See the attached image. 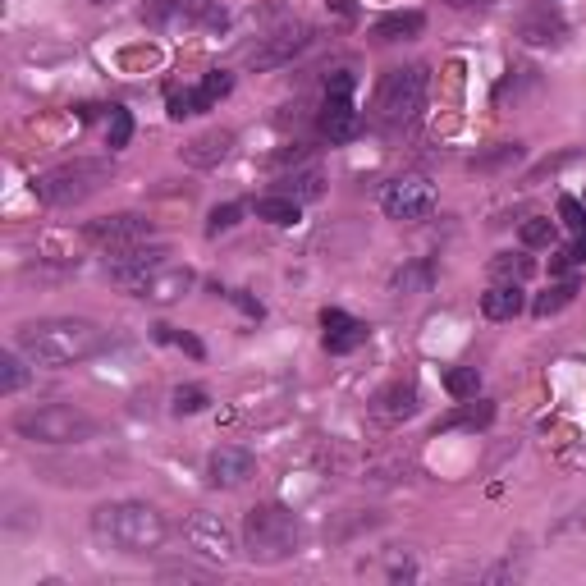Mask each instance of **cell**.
Returning <instances> with one entry per match:
<instances>
[{
    "label": "cell",
    "instance_id": "cell-43",
    "mask_svg": "<svg viewBox=\"0 0 586 586\" xmlns=\"http://www.w3.org/2000/svg\"><path fill=\"white\" fill-rule=\"evenodd\" d=\"M449 10H472V5H495V0H445Z\"/></svg>",
    "mask_w": 586,
    "mask_h": 586
},
{
    "label": "cell",
    "instance_id": "cell-16",
    "mask_svg": "<svg viewBox=\"0 0 586 586\" xmlns=\"http://www.w3.org/2000/svg\"><path fill=\"white\" fill-rule=\"evenodd\" d=\"M193 284H197V275L188 271V266H161L152 280L142 284V298H147V303L170 307V303H179V298H184Z\"/></svg>",
    "mask_w": 586,
    "mask_h": 586
},
{
    "label": "cell",
    "instance_id": "cell-27",
    "mask_svg": "<svg viewBox=\"0 0 586 586\" xmlns=\"http://www.w3.org/2000/svg\"><path fill=\"white\" fill-rule=\"evenodd\" d=\"M133 138V115L124 106H110V124H106V147L110 152H124Z\"/></svg>",
    "mask_w": 586,
    "mask_h": 586
},
{
    "label": "cell",
    "instance_id": "cell-8",
    "mask_svg": "<svg viewBox=\"0 0 586 586\" xmlns=\"http://www.w3.org/2000/svg\"><path fill=\"white\" fill-rule=\"evenodd\" d=\"M380 211H385L390 220H403V225L426 220L435 211L431 179H422V174H399V179H390L385 193H380Z\"/></svg>",
    "mask_w": 586,
    "mask_h": 586
},
{
    "label": "cell",
    "instance_id": "cell-17",
    "mask_svg": "<svg viewBox=\"0 0 586 586\" xmlns=\"http://www.w3.org/2000/svg\"><path fill=\"white\" fill-rule=\"evenodd\" d=\"M417 408H422V399H417L413 380H394L390 390L376 394V408H371V413H376L380 422H408V417H417Z\"/></svg>",
    "mask_w": 586,
    "mask_h": 586
},
{
    "label": "cell",
    "instance_id": "cell-14",
    "mask_svg": "<svg viewBox=\"0 0 586 586\" xmlns=\"http://www.w3.org/2000/svg\"><path fill=\"white\" fill-rule=\"evenodd\" d=\"M321 344H326V353H353V348L367 344V326L362 321H353L348 312H339V307H326L321 312Z\"/></svg>",
    "mask_w": 586,
    "mask_h": 586
},
{
    "label": "cell",
    "instance_id": "cell-10",
    "mask_svg": "<svg viewBox=\"0 0 586 586\" xmlns=\"http://www.w3.org/2000/svg\"><path fill=\"white\" fill-rule=\"evenodd\" d=\"M165 257H170L165 248H147V243H133V248L110 252L106 275H110L115 284H120V289L142 293V284H147L156 271H161V266H165Z\"/></svg>",
    "mask_w": 586,
    "mask_h": 586
},
{
    "label": "cell",
    "instance_id": "cell-34",
    "mask_svg": "<svg viewBox=\"0 0 586 586\" xmlns=\"http://www.w3.org/2000/svg\"><path fill=\"white\" fill-rule=\"evenodd\" d=\"M23 380H28V371H23L19 353H5V358H0V390H5V394H19Z\"/></svg>",
    "mask_w": 586,
    "mask_h": 586
},
{
    "label": "cell",
    "instance_id": "cell-11",
    "mask_svg": "<svg viewBox=\"0 0 586 586\" xmlns=\"http://www.w3.org/2000/svg\"><path fill=\"white\" fill-rule=\"evenodd\" d=\"M87 239L97 243V248H133V243H147L152 239V220L138 216V211H120V216H101L87 225Z\"/></svg>",
    "mask_w": 586,
    "mask_h": 586
},
{
    "label": "cell",
    "instance_id": "cell-25",
    "mask_svg": "<svg viewBox=\"0 0 586 586\" xmlns=\"http://www.w3.org/2000/svg\"><path fill=\"white\" fill-rule=\"evenodd\" d=\"M532 271H536V261L522 257V252H500V257L490 261V275H495L500 284H522Z\"/></svg>",
    "mask_w": 586,
    "mask_h": 586
},
{
    "label": "cell",
    "instance_id": "cell-24",
    "mask_svg": "<svg viewBox=\"0 0 586 586\" xmlns=\"http://www.w3.org/2000/svg\"><path fill=\"white\" fill-rule=\"evenodd\" d=\"M518 33H522V42H532V46H559L564 42V23L554 19L550 10H541V14H527L518 23Z\"/></svg>",
    "mask_w": 586,
    "mask_h": 586
},
{
    "label": "cell",
    "instance_id": "cell-31",
    "mask_svg": "<svg viewBox=\"0 0 586 586\" xmlns=\"http://www.w3.org/2000/svg\"><path fill=\"white\" fill-rule=\"evenodd\" d=\"M284 193H289V197H298V202H316V197L326 193V179H321L316 170H303V174H293Z\"/></svg>",
    "mask_w": 586,
    "mask_h": 586
},
{
    "label": "cell",
    "instance_id": "cell-12",
    "mask_svg": "<svg viewBox=\"0 0 586 586\" xmlns=\"http://www.w3.org/2000/svg\"><path fill=\"white\" fill-rule=\"evenodd\" d=\"M307 42H312V28H303V23H289V28L271 33L261 46L243 51V60H248L252 69H280V65H289L298 51H307Z\"/></svg>",
    "mask_w": 586,
    "mask_h": 586
},
{
    "label": "cell",
    "instance_id": "cell-21",
    "mask_svg": "<svg viewBox=\"0 0 586 586\" xmlns=\"http://www.w3.org/2000/svg\"><path fill=\"white\" fill-rule=\"evenodd\" d=\"M252 211H257V220H266V225H298V216H303V202L289 193H271V197H257L252 202Z\"/></svg>",
    "mask_w": 586,
    "mask_h": 586
},
{
    "label": "cell",
    "instance_id": "cell-44",
    "mask_svg": "<svg viewBox=\"0 0 586 586\" xmlns=\"http://www.w3.org/2000/svg\"><path fill=\"white\" fill-rule=\"evenodd\" d=\"M92 5H110V0H92Z\"/></svg>",
    "mask_w": 586,
    "mask_h": 586
},
{
    "label": "cell",
    "instance_id": "cell-23",
    "mask_svg": "<svg viewBox=\"0 0 586 586\" xmlns=\"http://www.w3.org/2000/svg\"><path fill=\"white\" fill-rule=\"evenodd\" d=\"M426 28V19L417 10H408V14H390V19H380L376 28H371V42H408V37H417Z\"/></svg>",
    "mask_w": 586,
    "mask_h": 586
},
{
    "label": "cell",
    "instance_id": "cell-32",
    "mask_svg": "<svg viewBox=\"0 0 586 586\" xmlns=\"http://www.w3.org/2000/svg\"><path fill=\"white\" fill-rule=\"evenodd\" d=\"M518 156H522V147H518V142H500L495 152L472 156V170H500V165H513Z\"/></svg>",
    "mask_w": 586,
    "mask_h": 586
},
{
    "label": "cell",
    "instance_id": "cell-19",
    "mask_svg": "<svg viewBox=\"0 0 586 586\" xmlns=\"http://www.w3.org/2000/svg\"><path fill=\"white\" fill-rule=\"evenodd\" d=\"M495 422V403L486 399H463V408H454L449 417H440L435 422V435L440 431H481V426Z\"/></svg>",
    "mask_w": 586,
    "mask_h": 586
},
{
    "label": "cell",
    "instance_id": "cell-22",
    "mask_svg": "<svg viewBox=\"0 0 586 586\" xmlns=\"http://www.w3.org/2000/svg\"><path fill=\"white\" fill-rule=\"evenodd\" d=\"M522 307H527V303H522L518 284H495V289L481 293V312H486L490 321H513Z\"/></svg>",
    "mask_w": 586,
    "mask_h": 586
},
{
    "label": "cell",
    "instance_id": "cell-4",
    "mask_svg": "<svg viewBox=\"0 0 586 586\" xmlns=\"http://www.w3.org/2000/svg\"><path fill=\"white\" fill-rule=\"evenodd\" d=\"M14 431L33 445H78V440H92L101 431L83 408H69V403H37V408H23L14 413Z\"/></svg>",
    "mask_w": 586,
    "mask_h": 586
},
{
    "label": "cell",
    "instance_id": "cell-13",
    "mask_svg": "<svg viewBox=\"0 0 586 586\" xmlns=\"http://www.w3.org/2000/svg\"><path fill=\"white\" fill-rule=\"evenodd\" d=\"M252 477H257V458H252L248 449H239V445L211 449V458H207V481L211 486L239 490V486H248Z\"/></svg>",
    "mask_w": 586,
    "mask_h": 586
},
{
    "label": "cell",
    "instance_id": "cell-29",
    "mask_svg": "<svg viewBox=\"0 0 586 586\" xmlns=\"http://www.w3.org/2000/svg\"><path fill=\"white\" fill-rule=\"evenodd\" d=\"M573 298H577V284H573V280H564V284H554L550 293H541L532 312H536V316H554V312H564V307L573 303Z\"/></svg>",
    "mask_w": 586,
    "mask_h": 586
},
{
    "label": "cell",
    "instance_id": "cell-7",
    "mask_svg": "<svg viewBox=\"0 0 586 586\" xmlns=\"http://www.w3.org/2000/svg\"><path fill=\"white\" fill-rule=\"evenodd\" d=\"M142 23L152 28H211L220 33L229 23L220 0H147L142 5Z\"/></svg>",
    "mask_w": 586,
    "mask_h": 586
},
{
    "label": "cell",
    "instance_id": "cell-3",
    "mask_svg": "<svg viewBox=\"0 0 586 586\" xmlns=\"http://www.w3.org/2000/svg\"><path fill=\"white\" fill-rule=\"evenodd\" d=\"M298 545H303V527H298V518L289 509H280V504L248 509V518H243V550H248L252 564H284V559L298 554Z\"/></svg>",
    "mask_w": 586,
    "mask_h": 586
},
{
    "label": "cell",
    "instance_id": "cell-36",
    "mask_svg": "<svg viewBox=\"0 0 586 586\" xmlns=\"http://www.w3.org/2000/svg\"><path fill=\"white\" fill-rule=\"evenodd\" d=\"M239 216H243V207H239V202H225V207H216V211L207 216V234L216 239V234L234 229V225H239Z\"/></svg>",
    "mask_w": 586,
    "mask_h": 586
},
{
    "label": "cell",
    "instance_id": "cell-18",
    "mask_svg": "<svg viewBox=\"0 0 586 586\" xmlns=\"http://www.w3.org/2000/svg\"><path fill=\"white\" fill-rule=\"evenodd\" d=\"M229 147H234V133H229V129H211V133H202V138L184 142V161L197 165V170H207V165L225 161Z\"/></svg>",
    "mask_w": 586,
    "mask_h": 586
},
{
    "label": "cell",
    "instance_id": "cell-28",
    "mask_svg": "<svg viewBox=\"0 0 586 586\" xmlns=\"http://www.w3.org/2000/svg\"><path fill=\"white\" fill-rule=\"evenodd\" d=\"M445 390L454 394V399H477L481 394V371L477 367H454L445 376Z\"/></svg>",
    "mask_w": 586,
    "mask_h": 586
},
{
    "label": "cell",
    "instance_id": "cell-26",
    "mask_svg": "<svg viewBox=\"0 0 586 586\" xmlns=\"http://www.w3.org/2000/svg\"><path fill=\"white\" fill-rule=\"evenodd\" d=\"M165 106H170V120H193V115L211 110V106H207V97H202V87H174Z\"/></svg>",
    "mask_w": 586,
    "mask_h": 586
},
{
    "label": "cell",
    "instance_id": "cell-35",
    "mask_svg": "<svg viewBox=\"0 0 586 586\" xmlns=\"http://www.w3.org/2000/svg\"><path fill=\"white\" fill-rule=\"evenodd\" d=\"M207 403H211L207 390H197V385H179V390H174V403H170V408L184 417V413H202Z\"/></svg>",
    "mask_w": 586,
    "mask_h": 586
},
{
    "label": "cell",
    "instance_id": "cell-15",
    "mask_svg": "<svg viewBox=\"0 0 586 586\" xmlns=\"http://www.w3.org/2000/svg\"><path fill=\"white\" fill-rule=\"evenodd\" d=\"M358 110H353V97H326L321 101V115H316V129L326 142H348L358 138Z\"/></svg>",
    "mask_w": 586,
    "mask_h": 586
},
{
    "label": "cell",
    "instance_id": "cell-39",
    "mask_svg": "<svg viewBox=\"0 0 586 586\" xmlns=\"http://www.w3.org/2000/svg\"><path fill=\"white\" fill-rule=\"evenodd\" d=\"M156 335H161V339H170V344H184L188 353H193V358H202V344H197L193 335H184V330H174V326H156Z\"/></svg>",
    "mask_w": 586,
    "mask_h": 586
},
{
    "label": "cell",
    "instance_id": "cell-2",
    "mask_svg": "<svg viewBox=\"0 0 586 586\" xmlns=\"http://www.w3.org/2000/svg\"><path fill=\"white\" fill-rule=\"evenodd\" d=\"M92 532L97 541H106L110 550H124V554H147L170 536V522H165L161 509L142 500H120V504H101L92 513Z\"/></svg>",
    "mask_w": 586,
    "mask_h": 586
},
{
    "label": "cell",
    "instance_id": "cell-30",
    "mask_svg": "<svg viewBox=\"0 0 586 586\" xmlns=\"http://www.w3.org/2000/svg\"><path fill=\"white\" fill-rule=\"evenodd\" d=\"M554 220H545V216H532V220H522V229H518V239L527 243V248H550L554 243Z\"/></svg>",
    "mask_w": 586,
    "mask_h": 586
},
{
    "label": "cell",
    "instance_id": "cell-33",
    "mask_svg": "<svg viewBox=\"0 0 586 586\" xmlns=\"http://www.w3.org/2000/svg\"><path fill=\"white\" fill-rule=\"evenodd\" d=\"M202 97H207V106H216V101H225L229 92H234V74H225V69H211L207 78H202Z\"/></svg>",
    "mask_w": 586,
    "mask_h": 586
},
{
    "label": "cell",
    "instance_id": "cell-37",
    "mask_svg": "<svg viewBox=\"0 0 586 586\" xmlns=\"http://www.w3.org/2000/svg\"><path fill=\"white\" fill-rule=\"evenodd\" d=\"M559 220H564L573 234H586V202H577V197H559Z\"/></svg>",
    "mask_w": 586,
    "mask_h": 586
},
{
    "label": "cell",
    "instance_id": "cell-40",
    "mask_svg": "<svg viewBox=\"0 0 586 586\" xmlns=\"http://www.w3.org/2000/svg\"><path fill=\"white\" fill-rule=\"evenodd\" d=\"M573 266H577V257H573V252H554L550 271H573Z\"/></svg>",
    "mask_w": 586,
    "mask_h": 586
},
{
    "label": "cell",
    "instance_id": "cell-6",
    "mask_svg": "<svg viewBox=\"0 0 586 586\" xmlns=\"http://www.w3.org/2000/svg\"><path fill=\"white\" fill-rule=\"evenodd\" d=\"M426 65H399L380 78L376 87V124L385 129H403L417 120V110L426 106Z\"/></svg>",
    "mask_w": 586,
    "mask_h": 586
},
{
    "label": "cell",
    "instance_id": "cell-41",
    "mask_svg": "<svg viewBox=\"0 0 586 586\" xmlns=\"http://www.w3.org/2000/svg\"><path fill=\"white\" fill-rule=\"evenodd\" d=\"M234 303H239V307H243V312H248V316H261V303H252L248 293H234Z\"/></svg>",
    "mask_w": 586,
    "mask_h": 586
},
{
    "label": "cell",
    "instance_id": "cell-38",
    "mask_svg": "<svg viewBox=\"0 0 586 586\" xmlns=\"http://www.w3.org/2000/svg\"><path fill=\"white\" fill-rule=\"evenodd\" d=\"M326 97H353V74H348V69L326 74Z\"/></svg>",
    "mask_w": 586,
    "mask_h": 586
},
{
    "label": "cell",
    "instance_id": "cell-42",
    "mask_svg": "<svg viewBox=\"0 0 586 586\" xmlns=\"http://www.w3.org/2000/svg\"><path fill=\"white\" fill-rule=\"evenodd\" d=\"M564 467H586V449H568V454H564Z\"/></svg>",
    "mask_w": 586,
    "mask_h": 586
},
{
    "label": "cell",
    "instance_id": "cell-20",
    "mask_svg": "<svg viewBox=\"0 0 586 586\" xmlns=\"http://www.w3.org/2000/svg\"><path fill=\"white\" fill-rule=\"evenodd\" d=\"M431 284H435V261H408L403 271H394V280H390V293L394 298H417V293H431Z\"/></svg>",
    "mask_w": 586,
    "mask_h": 586
},
{
    "label": "cell",
    "instance_id": "cell-1",
    "mask_svg": "<svg viewBox=\"0 0 586 586\" xmlns=\"http://www.w3.org/2000/svg\"><path fill=\"white\" fill-rule=\"evenodd\" d=\"M14 348L33 367H74V362H87L92 353L106 348V330L92 326V321H78V316H51V321H33L14 335Z\"/></svg>",
    "mask_w": 586,
    "mask_h": 586
},
{
    "label": "cell",
    "instance_id": "cell-5",
    "mask_svg": "<svg viewBox=\"0 0 586 586\" xmlns=\"http://www.w3.org/2000/svg\"><path fill=\"white\" fill-rule=\"evenodd\" d=\"M110 184V161H92V156H78V161H65L55 165V170L37 174V197H42L46 207H78L87 202L92 193Z\"/></svg>",
    "mask_w": 586,
    "mask_h": 586
},
{
    "label": "cell",
    "instance_id": "cell-9",
    "mask_svg": "<svg viewBox=\"0 0 586 586\" xmlns=\"http://www.w3.org/2000/svg\"><path fill=\"white\" fill-rule=\"evenodd\" d=\"M179 536H184L188 550L211 559V564H229V559H234V532H229L225 518H216V513H202V509L188 513Z\"/></svg>",
    "mask_w": 586,
    "mask_h": 586
}]
</instances>
